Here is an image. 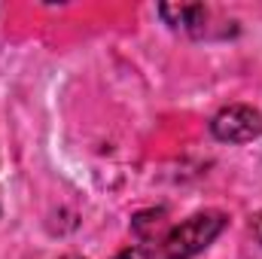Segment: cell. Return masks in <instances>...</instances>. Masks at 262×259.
<instances>
[{
	"mask_svg": "<svg viewBox=\"0 0 262 259\" xmlns=\"http://www.w3.org/2000/svg\"><path fill=\"white\" fill-rule=\"evenodd\" d=\"M64 259H82V256H64Z\"/></svg>",
	"mask_w": 262,
	"mask_h": 259,
	"instance_id": "obj_7",
	"label": "cell"
},
{
	"mask_svg": "<svg viewBox=\"0 0 262 259\" xmlns=\"http://www.w3.org/2000/svg\"><path fill=\"white\" fill-rule=\"evenodd\" d=\"M113 259H149V250H146V247H140V244H134V247L119 250Z\"/></svg>",
	"mask_w": 262,
	"mask_h": 259,
	"instance_id": "obj_5",
	"label": "cell"
},
{
	"mask_svg": "<svg viewBox=\"0 0 262 259\" xmlns=\"http://www.w3.org/2000/svg\"><path fill=\"white\" fill-rule=\"evenodd\" d=\"M229 217L223 210H201L186 217L180 226H171L168 235L149 250V259H192L198 253H204L216 235L226 229Z\"/></svg>",
	"mask_w": 262,
	"mask_h": 259,
	"instance_id": "obj_1",
	"label": "cell"
},
{
	"mask_svg": "<svg viewBox=\"0 0 262 259\" xmlns=\"http://www.w3.org/2000/svg\"><path fill=\"white\" fill-rule=\"evenodd\" d=\"M159 15L165 18L168 28L174 31H189L192 37H204L207 31V9L201 3H162Z\"/></svg>",
	"mask_w": 262,
	"mask_h": 259,
	"instance_id": "obj_3",
	"label": "cell"
},
{
	"mask_svg": "<svg viewBox=\"0 0 262 259\" xmlns=\"http://www.w3.org/2000/svg\"><path fill=\"white\" fill-rule=\"evenodd\" d=\"M250 232H253V238H256V241L262 244V210L250 217Z\"/></svg>",
	"mask_w": 262,
	"mask_h": 259,
	"instance_id": "obj_6",
	"label": "cell"
},
{
	"mask_svg": "<svg viewBox=\"0 0 262 259\" xmlns=\"http://www.w3.org/2000/svg\"><path fill=\"white\" fill-rule=\"evenodd\" d=\"M168 229H171V223H168V213L159 207H152V210H140V213H134V220H131V232L137 235V241H140V247H146V250H152L165 235H168Z\"/></svg>",
	"mask_w": 262,
	"mask_h": 259,
	"instance_id": "obj_4",
	"label": "cell"
},
{
	"mask_svg": "<svg viewBox=\"0 0 262 259\" xmlns=\"http://www.w3.org/2000/svg\"><path fill=\"white\" fill-rule=\"evenodd\" d=\"M210 131L223 143H250L262 137V113L247 104H229L210 119Z\"/></svg>",
	"mask_w": 262,
	"mask_h": 259,
	"instance_id": "obj_2",
	"label": "cell"
}]
</instances>
